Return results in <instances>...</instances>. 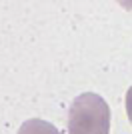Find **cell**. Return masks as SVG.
Instances as JSON below:
<instances>
[{
  "label": "cell",
  "instance_id": "obj_3",
  "mask_svg": "<svg viewBox=\"0 0 132 134\" xmlns=\"http://www.w3.org/2000/svg\"><path fill=\"white\" fill-rule=\"evenodd\" d=\"M124 104H126V114H128V120H130V124H132V86L128 88V92H126Z\"/></svg>",
  "mask_w": 132,
  "mask_h": 134
},
{
  "label": "cell",
  "instance_id": "obj_1",
  "mask_svg": "<svg viewBox=\"0 0 132 134\" xmlns=\"http://www.w3.org/2000/svg\"><path fill=\"white\" fill-rule=\"evenodd\" d=\"M68 134H110V106L100 94L76 96L68 112Z\"/></svg>",
  "mask_w": 132,
  "mask_h": 134
},
{
  "label": "cell",
  "instance_id": "obj_2",
  "mask_svg": "<svg viewBox=\"0 0 132 134\" xmlns=\"http://www.w3.org/2000/svg\"><path fill=\"white\" fill-rule=\"evenodd\" d=\"M18 134H60L54 124L46 122L42 118H30L26 122H22L18 128Z\"/></svg>",
  "mask_w": 132,
  "mask_h": 134
},
{
  "label": "cell",
  "instance_id": "obj_4",
  "mask_svg": "<svg viewBox=\"0 0 132 134\" xmlns=\"http://www.w3.org/2000/svg\"><path fill=\"white\" fill-rule=\"evenodd\" d=\"M118 4H120L124 10H132V0H118Z\"/></svg>",
  "mask_w": 132,
  "mask_h": 134
}]
</instances>
